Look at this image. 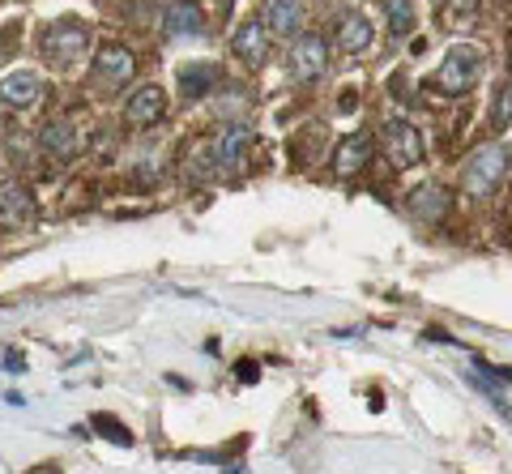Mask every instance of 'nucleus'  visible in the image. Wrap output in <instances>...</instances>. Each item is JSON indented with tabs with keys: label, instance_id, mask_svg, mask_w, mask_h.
<instances>
[{
	"label": "nucleus",
	"instance_id": "f257e3e1",
	"mask_svg": "<svg viewBox=\"0 0 512 474\" xmlns=\"http://www.w3.org/2000/svg\"><path fill=\"white\" fill-rule=\"evenodd\" d=\"M504 176H508V150L500 141H487V146H478L466 167H461V188L474 197V201H487L504 188Z\"/></svg>",
	"mask_w": 512,
	"mask_h": 474
},
{
	"label": "nucleus",
	"instance_id": "f03ea898",
	"mask_svg": "<svg viewBox=\"0 0 512 474\" xmlns=\"http://www.w3.org/2000/svg\"><path fill=\"white\" fill-rule=\"evenodd\" d=\"M478 77H483V56H478L474 47H453L431 82H436L440 94H466L478 86Z\"/></svg>",
	"mask_w": 512,
	"mask_h": 474
},
{
	"label": "nucleus",
	"instance_id": "7ed1b4c3",
	"mask_svg": "<svg viewBox=\"0 0 512 474\" xmlns=\"http://www.w3.org/2000/svg\"><path fill=\"white\" fill-rule=\"evenodd\" d=\"M384 154H389V163L393 167H419L423 163V154H427V137L414 129L410 120L402 116H393V120H384Z\"/></svg>",
	"mask_w": 512,
	"mask_h": 474
},
{
	"label": "nucleus",
	"instance_id": "20e7f679",
	"mask_svg": "<svg viewBox=\"0 0 512 474\" xmlns=\"http://www.w3.org/2000/svg\"><path fill=\"white\" fill-rule=\"evenodd\" d=\"M86 47H90V30L77 22H56L43 30V56L52 60V65H64V69L77 65V60L86 56Z\"/></svg>",
	"mask_w": 512,
	"mask_h": 474
},
{
	"label": "nucleus",
	"instance_id": "39448f33",
	"mask_svg": "<svg viewBox=\"0 0 512 474\" xmlns=\"http://www.w3.org/2000/svg\"><path fill=\"white\" fill-rule=\"evenodd\" d=\"M205 146H210V167L214 171H239L248 150H252V133L244 129V124H227V129L214 133Z\"/></svg>",
	"mask_w": 512,
	"mask_h": 474
},
{
	"label": "nucleus",
	"instance_id": "423d86ee",
	"mask_svg": "<svg viewBox=\"0 0 512 474\" xmlns=\"http://www.w3.org/2000/svg\"><path fill=\"white\" fill-rule=\"evenodd\" d=\"M30 223H35V193H30L18 176L0 180V227L22 231Z\"/></svg>",
	"mask_w": 512,
	"mask_h": 474
},
{
	"label": "nucleus",
	"instance_id": "0eeeda50",
	"mask_svg": "<svg viewBox=\"0 0 512 474\" xmlns=\"http://www.w3.org/2000/svg\"><path fill=\"white\" fill-rule=\"evenodd\" d=\"M286 69H291L295 82H316L329 69V43L320 35H299L291 43V56H286Z\"/></svg>",
	"mask_w": 512,
	"mask_h": 474
},
{
	"label": "nucleus",
	"instance_id": "6e6552de",
	"mask_svg": "<svg viewBox=\"0 0 512 474\" xmlns=\"http://www.w3.org/2000/svg\"><path fill=\"white\" fill-rule=\"evenodd\" d=\"M39 146L47 158H56V163H73V158L82 154V129H77V120H69V116L47 120L39 133Z\"/></svg>",
	"mask_w": 512,
	"mask_h": 474
},
{
	"label": "nucleus",
	"instance_id": "1a4fd4ad",
	"mask_svg": "<svg viewBox=\"0 0 512 474\" xmlns=\"http://www.w3.org/2000/svg\"><path fill=\"white\" fill-rule=\"evenodd\" d=\"M133 73H137V56L128 52V47L120 43H103L99 52H94V77H99L103 86H128L133 82Z\"/></svg>",
	"mask_w": 512,
	"mask_h": 474
},
{
	"label": "nucleus",
	"instance_id": "9d476101",
	"mask_svg": "<svg viewBox=\"0 0 512 474\" xmlns=\"http://www.w3.org/2000/svg\"><path fill=\"white\" fill-rule=\"evenodd\" d=\"M163 112H167V94H163V86H154V82L137 86L133 94H128V103H124V120L133 124V129H150V124L163 120Z\"/></svg>",
	"mask_w": 512,
	"mask_h": 474
},
{
	"label": "nucleus",
	"instance_id": "9b49d317",
	"mask_svg": "<svg viewBox=\"0 0 512 474\" xmlns=\"http://www.w3.org/2000/svg\"><path fill=\"white\" fill-rule=\"evenodd\" d=\"M39 99H43V82L35 73H26V69L9 73L5 82H0V103L13 107V112H30Z\"/></svg>",
	"mask_w": 512,
	"mask_h": 474
},
{
	"label": "nucleus",
	"instance_id": "f8f14e48",
	"mask_svg": "<svg viewBox=\"0 0 512 474\" xmlns=\"http://www.w3.org/2000/svg\"><path fill=\"white\" fill-rule=\"evenodd\" d=\"M261 22L269 30V39H291L303 30V5L299 0H265Z\"/></svg>",
	"mask_w": 512,
	"mask_h": 474
},
{
	"label": "nucleus",
	"instance_id": "ddd939ff",
	"mask_svg": "<svg viewBox=\"0 0 512 474\" xmlns=\"http://www.w3.org/2000/svg\"><path fill=\"white\" fill-rule=\"evenodd\" d=\"M406 205H410V218H419V223H440L448 214V205H453V193L440 184H423L406 197Z\"/></svg>",
	"mask_w": 512,
	"mask_h": 474
},
{
	"label": "nucleus",
	"instance_id": "4468645a",
	"mask_svg": "<svg viewBox=\"0 0 512 474\" xmlns=\"http://www.w3.org/2000/svg\"><path fill=\"white\" fill-rule=\"evenodd\" d=\"M367 163H372V137L367 133H350L338 141V150H333V171L338 176H359Z\"/></svg>",
	"mask_w": 512,
	"mask_h": 474
},
{
	"label": "nucleus",
	"instance_id": "2eb2a0df",
	"mask_svg": "<svg viewBox=\"0 0 512 474\" xmlns=\"http://www.w3.org/2000/svg\"><path fill=\"white\" fill-rule=\"evenodd\" d=\"M163 30L171 39H197L205 30V13L201 5H192V0H171L167 5V18H163Z\"/></svg>",
	"mask_w": 512,
	"mask_h": 474
},
{
	"label": "nucleus",
	"instance_id": "dca6fc26",
	"mask_svg": "<svg viewBox=\"0 0 512 474\" xmlns=\"http://www.w3.org/2000/svg\"><path fill=\"white\" fill-rule=\"evenodd\" d=\"M231 47H235V56L244 60V65H265V56H269V30H265V22H248L239 35L231 39Z\"/></svg>",
	"mask_w": 512,
	"mask_h": 474
},
{
	"label": "nucleus",
	"instance_id": "f3484780",
	"mask_svg": "<svg viewBox=\"0 0 512 474\" xmlns=\"http://www.w3.org/2000/svg\"><path fill=\"white\" fill-rule=\"evenodd\" d=\"M338 47L350 56H359L372 47V22L363 18V13H346V18L338 22Z\"/></svg>",
	"mask_w": 512,
	"mask_h": 474
},
{
	"label": "nucleus",
	"instance_id": "a211bd4d",
	"mask_svg": "<svg viewBox=\"0 0 512 474\" xmlns=\"http://www.w3.org/2000/svg\"><path fill=\"white\" fill-rule=\"evenodd\" d=\"M218 86V69L214 65H184L180 69V94L188 103H197V99H205Z\"/></svg>",
	"mask_w": 512,
	"mask_h": 474
},
{
	"label": "nucleus",
	"instance_id": "6ab92c4d",
	"mask_svg": "<svg viewBox=\"0 0 512 474\" xmlns=\"http://www.w3.org/2000/svg\"><path fill=\"white\" fill-rule=\"evenodd\" d=\"M384 18H389L393 35H410L414 30V5L410 0H384Z\"/></svg>",
	"mask_w": 512,
	"mask_h": 474
},
{
	"label": "nucleus",
	"instance_id": "aec40b11",
	"mask_svg": "<svg viewBox=\"0 0 512 474\" xmlns=\"http://www.w3.org/2000/svg\"><path fill=\"white\" fill-rule=\"evenodd\" d=\"M94 432H103L111 445H133V432H128L120 419H111V415H94Z\"/></svg>",
	"mask_w": 512,
	"mask_h": 474
},
{
	"label": "nucleus",
	"instance_id": "412c9836",
	"mask_svg": "<svg viewBox=\"0 0 512 474\" xmlns=\"http://www.w3.org/2000/svg\"><path fill=\"white\" fill-rule=\"evenodd\" d=\"M491 124L495 129H508L512 124V86L500 94V103H495V112H491Z\"/></svg>",
	"mask_w": 512,
	"mask_h": 474
},
{
	"label": "nucleus",
	"instance_id": "4be33fe9",
	"mask_svg": "<svg viewBox=\"0 0 512 474\" xmlns=\"http://www.w3.org/2000/svg\"><path fill=\"white\" fill-rule=\"evenodd\" d=\"M235 376H239V381H244V385H252L256 376H261V368H256L252 359H239V363H235Z\"/></svg>",
	"mask_w": 512,
	"mask_h": 474
},
{
	"label": "nucleus",
	"instance_id": "5701e85b",
	"mask_svg": "<svg viewBox=\"0 0 512 474\" xmlns=\"http://www.w3.org/2000/svg\"><path fill=\"white\" fill-rule=\"evenodd\" d=\"M448 5H453V9H466V13H470V9H474V0H448Z\"/></svg>",
	"mask_w": 512,
	"mask_h": 474
},
{
	"label": "nucleus",
	"instance_id": "b1692460",
	"mask_svg": "<svg viewBox=\"0 0 512 474\" xmlns=\"http://www.w3.org/2000/svg\"><path fill=\"white\" fill-rule=\"evenodd\" d=\"M508 65H512V39H508Z\"/></svg>",
	"mask_w": 512,
	"mask_h": 474
}]
</instances>
